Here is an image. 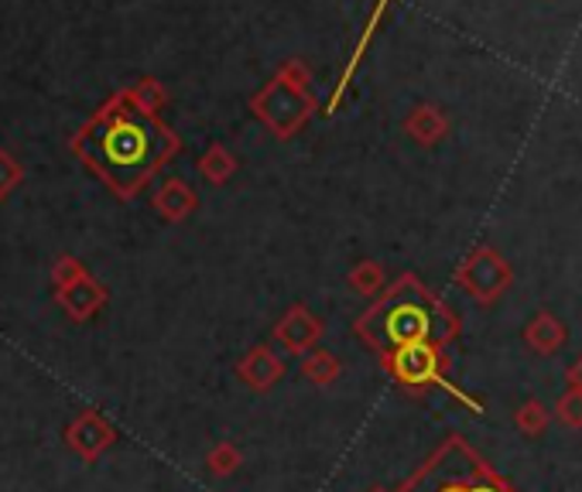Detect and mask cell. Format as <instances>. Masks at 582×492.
<instances>
[{
    "label": "cell",
    "instance_id": "cell-1",
    "mask_svg": "<svg viewBox=\"0 0 582 492\" xmlns=\"http://www.w3.org/2000/svg\"><path fill=\"white\" fill-rule=\"evenodd\" d=\"M69 151L113 192V198L131 202L178 157L182 137L162 116L137 110L124 90H113L69 137Z\"/></svg>",
    "mask_w": 582,
    "mask_h": 492
},
{
    "label": "cell",
    "instance_id": "cell-2",
    "mask_svg": "<svg viewBox=\"0 0 582 492\" xmlns=\"http://www.w3.org/2000/svg\"><path fill=\"white\" fill-rule=\"evenodd\" d=\"M357 336L384 352H395L401 346H415V342H446L456 332L452 315L425 291V287L415 277H401L391 291H387L380 301H374L357 321Z\"/></svg>",
    "mask_w": 582,
    "mask_h": 492
},
{
    "label": "cell",
    "instance_id": "cell-3",
    "mask_svg": "<svg viewBox=\"0 0 582 492\" xmlns=\"http://www.w3.org/2000/svg\"><path fill=\"white\" fill-rule=\"evenodd\" d=\"M398 492H500L493 479L477 465V459L459 441L436 451Z\"/></svg>",
    "mask_w": 582,
    "mask_h": 492
},
{
    "label": "cell",
    "instance_id": "cell-4",
    "mask_svg": "<svg viewBox=\"0 0 582 492\" xmlns=\"http://www.w3.org/2000/svg\"><path fill=\"white\" fill-rule=\"evenodd\" d=\"M316 110H319V100L313 96V90L292 86V82L282 79L278 72H275V79H270L264 90H257L251 96V113L278 141H292L298 131H305L308 120L316 116Z\"/></svg>",
    "mask_w": 582,
    "mask_h": 492
},
{
    "label": "cell",
    "instance_id": "cell-5",
    "mask_svg": "<svg viewBox=\"0 0 582 492\" xmlns=\"http://www.w3.org/2000/svg\"><path fill=\"white\" fill-rule=\"evenodd\" d=\"M380 366L391 373L401 387L408 390H421L429 383H442V366L446 359L439 356V346L432 342H415V346H401L395 352H384Z\"/></svg>",
    "mask_w": 582,
    "mask_h": 492
},
{
    "label": "cell",
    "instance_id": "cell-6",
    "mask_svg": "<svg viewBox=\"0 0 582 492\" xmlns=\"http://www.w3.org/2000/svg\"><path fill=\"white\" fill-rule=\"evenodd\" d=\"M62 438H65L69 451H75V455H80L90 465V462H100L106 451L113 448L116 428L100 414L96 407H90V410H83V414H75L69 421V428H65Z\"/></svg>",
    "mask_w": 582,
    "mask_h": 492
},
{
    "label": "cell",
    "instance_id": "cell-7",
    "mask_svg": "<svg viewBox=\"0 0 582 492\" xmlns=\"http://www.w3.org/2000/svg\"><path fill=\"white\" fill-rule=\"evenodd\" d=\"M323 321L308 311L305 305H292L282 318H278V325H275V339H278V346L282 349H288L292 356H305V352H313L316 346H319V339H323Z\"/></svg>",
    "mask_w": 582,
    "mask_h": 492
},
{
    "label": "cell",
    "instance_id": "cell-8",
    "mask_svg": "<svg viewBox=\"0 0 582 492\" xmlns=\"http://www.w3.org/2000/svg\"><path fill=\"white\" fill-rule=\"evenodd\" d=\"M237 377L247 390L254 393H267L275 390L285 377V359L270 349V346H254L241 356L237 362Z\"/></svg>",
    "mask_w": 582,
    "mask_h": 492
},
{
    "label": "cell",
    "instance_id": "cell-9",
    "mask_svg": "<svg viewBox=\"0 0 582 492\" xmlns=\"http://www.w3.org/2000/svg\"><path fill=\"white\" fill-rule=\"evenodd\" d=\"M106 287L86 270L80 280H72L65 291H59L55 295V301L62 305V311L72 318V321H90V318H96L103 308H106Z\"/></svg>",
    "mask_w": 582,
    "mask_h": 492
},
{
    "label": "cell",
    "instance_id": "cell-10",
    "mask_svg": "<svg viewBox=\"0 0 582 492\" xmlns=\"http://www.w3.org/2000/svg\"><path fill=\"white\" fill-rule=\"evenodd\" d=\"M151 209L159 213L165 223H185L188 216H196L200 209V195L188 182L182 178H169L159 185V192L151 195Z\"/></svg>",
    "mask_w": 582,
    "mask_h": 492
},
{
    "label": "cell",
    "instance_id": "cell-11",
    "mask_svg": "<svg viewBox=\"0 0 582 492\" xmlns=\"http://www.w3.org/2000/svg\"><path fill=\"white\" fill-rule=\"evenodd\" d=\"M124 93H127V100L137 106V110H144V113H151V116H159L165 106H169V86L162 79H154V75H141V79H134L131 86H124Z\"/></svg>",
    "mask_w": 582,
    "mask_h": 492
},
{
    "label": "cell",
    "instance_id": "cell-12",
    "mask_svg": "<svg viewBox=\"0 0 582 492\" xmlns=\"http://www.w3.org/2000/svg\"><path fill=\"white\" fill-rule=\"evenodd\" d=\"M237 168H241L237 154H233L229 147H223V144H210L200 157V175L210 185H226L233 175H237Z\"/></svg>",
    "mask_w": 582,
    "mask_h": 492
},
{
    "label": "cell",
    "instance_id": "cell-13",
    "mask_svg": "<svg viewBox=\"0 0 582 492\" xmlns=\"http://www.w3.org/2000/svg\"><path fill=\"white\" fill-rule=\"evenodd\" d=\"M343 373V366L333 352H323V349H313L302 356V377L313 383V387H333Z\"/></svg>",
    "mask_w": 582,
    "mask_h": 492
},
{
    "label": "cell",
    "instance_id": "cell-14",
    "mask_svg": "<svg viewBox=\"0 0 582 492\" xmlns=\"http://www.w3.org/2000/svg\"><path fill=\"white\" fill-rule=\"evenodd\" d=\"M244 465V451L233 444V441H219L206 451V469L216 475V479H229Z\"/></svg>",
    "mask_w": 582,
    "mask_h": 492
},
{
    "label": "cell",
    "instance_id": "cell-15",
    "mask_svg": "<svg viewBox=\"0 0 582 492\" xmlns=\"http://www.w3.org/2000/svg\"><path fill=\"white\" fill-rule=\"evenodd\" d=\"M380 284H384V270L374 260H364V264H357L354 270H349V287H354L357 295H374Z\"/></svg>",
    "mask_w": 582,
    "mask_h": 492
},
{
    "label": "cell",
    "instance_id": "cell-16",
    "mask_svg": "<svg viewBox=\"0 0 582 492\" xmlns=\"http://www.w3.org/2000/svg\"><path fill=\"white\" fill-rule=\"evenodd\" d=\"M21 182H24V164L11 151L0 147V202H4Z\"/></svg>",
    "mask_w": 582,
    "mask_h": 492
},
{
    "label": "cell",
    "instance_id": "cell-17",
    "mask_svg": "<svg viewBox=\"0 0 582 492\" xmlns=\"http://www.w3.org/2000/svg\"><path fill=\"white\" fill-rule=\"evenodd\" d=\"M86 274V267L75 260L72 254H62L55 264H52V291L59 295V291H65V287L72 284V280H80Z\"/></svg>",
    "mask_w": 582,
    "mask_h": 492
},
{
    "label": "cell",
    "instance_id": "cell-18",
    "mask_svg": "<svg viewBox=\"0 0 582 492\" xmlns=\"http://www.w3.org/2000/svg\"><path fill=\"white\" fill-rule=\"evenodd\" d=\"M278 75H282V79H288L292 86L313 90V69H308L302 59H285V62L278 65Z\"/></svg>",
    "mask_w": 582,
    "mask_h": 492
},
{
    "label": "cell",
    "instance_id": "cell-19",
    "mask_svg": "<svg viewBox=\"0 0 582 492\" xmlns=\"http://www.w3.org/2000/svg\"><path fill=\"white\" fill-rule=\"evenodd\" d=\"M408 131H411V134H418V141H436L439 123H436V116H432V113H418V116H411Z\"/></svg>",
    "mask_w": 582,
    "mask_h": 492
},
{
    "label": "cell",
    "instance_id": "cell-20",
    "mask_svg": "<svg viewBox=\"0 0 582 492\" xmlns=\"http://www.w3.org/2000/svg\"><path fill=\"white\" fill-rule=\"evenodd\" d=\"M370 492H384V489H370Z\"/></svg>",
    "mask_w": 582,
    "mask_h": 492
}]
</instances>
